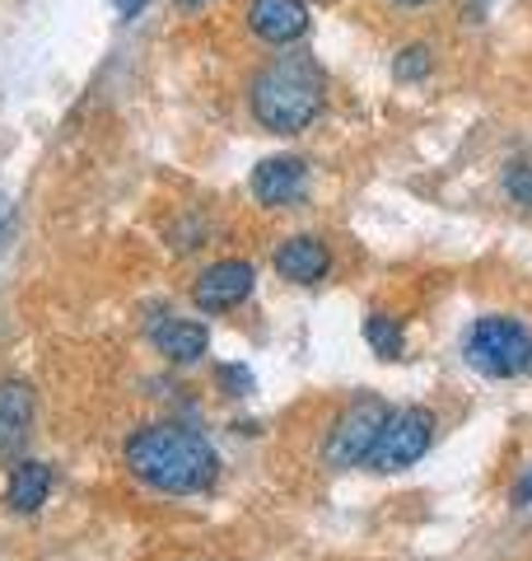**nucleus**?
Listing matches in <instances>:
<instances>
[{
	"instance_id": "obj_6",
	"label": "nucleus",
	"mask_w": 532,
	"mask_h": 561,
	"mask_svg": "<svg viewBox=\"0 0 532 561\" xmlns=\"http://www.w3.org/2000/svg\"><path fill=\"white\" fill-rule=\"evenodd\" d=\"M253 286H257L253 262L220 257V262H210L197 280H192V305H197L201 313H229V309H239L247 295H253Z\"/></svg>"
},
{
	"instance_id": "obj_3",
	"label": "nucleus",
	"mask_w": 532,
	"mask_h": 561,
	"mask_svg": "<svg viewBox=\"0 0 532 561\" xmlns=\"http://www.w3.org/2000/svg\"><path fill=\"white\" fill-rule=\"evenodd\" d=\"M463 356L472 370H482L490 379L532 375V332L519 319H509V313H486V319H476L467 328Z\"/></svg>"
},
{
	"instance_id": "obj_17",
	"label": "nucleus",
	"mask_w": 532,
	"mask_h": 561,
	"mask_svg": "<svg viewBox=\"0 0 532 561\" xmlns=\"http://www.w3.org/2000/svg\"><path fill=\"white\" fill-rule=\"evenodd\" d=\"M10 234H14V206H10L5 197H0V249L10 243Z\"/></svg>"
},
{
	"instance_id": "obj_5",
	"label": "nucleus",
	"mask_w": 532,
	"mask_h": 561,
	"mask_svg": "<svg viewBox=\"0 0 532 561\" xmlns=\"http://www.w3.org/2000/svg\"><path fill=\"white\" fill-rule=\"evenodd\" d=\"M435 445V412L430 408H402L388 416V426L379 435V445L374 454L365 459L369 472H402V468H412L420 463L425 454H430Z\"/></svg>"
},
{
	"instance_id": "obj_15",
	"label": "nucleus",
	"mask_w": 532,
	"mask_h": 561,
	"mask_svg": "<svg viewBox=\"0 0 532 561\" xmlns=\"http://www.w3.org/2000/svg\"><path fill=\"white\" fill-rule=\"evenodd\" d=\"M216 379H220V389L229 398H247V393H253V375H247V365H220Z\"/></svg>"
},
{
	"instance_id": "obj_1",
	"label": "nucleus",
	"mask_w": 532,
	"mask_h": 561,
	"mask_svg": "<svg viewBox=\"0 0 532 561\" xmlns=\"http://www.w3.org/2000/svg\"><path fill=\"white\" fill-rule=\"evenodd\" d=\"M127 468L164 496H197L220 478V454L210 449L201 431L159 421L127 440Z\"/></svg>"
},
{
	"instance_id": "obj_16",
	"label": "nucleus",
	"mask_w": 532,
	"mask_h": 561,
	"mask_svg": "<svg viewBox=\"0 0 532 561\" xmlns=\"http://www.w3.org/2000/svg\"><path fill=\"white\" fill-rule=\"evenodd\" d=\"M505 187H509V197L519 206H532V169L528 164H509L505 169Z\"/></svg>"
},
{
	"instance_id": "obj_14",
	"label": "nucleus",
	"mask_w": 532,
	"mask_h": 561,
	"mask_svg": "<svg viewBox=\"0 0 532 561\" xmlns=\"http://www.w3.org/2000/svg\"><path fill=\"white\" fill-rule=\"evenodd\" d=\"M435 70V51L425 47V43H412V47H402L397 51V61H393V76L402 80V84H420L425 76Z\"/></svg>"
},
{
	"instance_id": "obj_21",
	"label": "nucleus",
	"mask_w": 532,
	"mask_h": 561,
	"mask_svg": "<svg viewBox=\"0 0 532 561\" xmlns=\"http://www.w3.org/2000/svg\"><path fill=\"white\" fill-rule=\"evenodd\" d=\"M177 5H183V10H201L206 0H177Z\"/></svg>"
},
{
	"instance_id": "obj_10",
	"label": "nucleus",
	"mask_w": 532,
	"mask_h": 561,
	"mask_svg": "<svg viewBox=\"0 0 532 561\" xmlns=\"http://www.w3.org/2000/svg\"><path fill=\"white\" fill-rule=\"evenodd\" d=\"M150 342H154L159 356H169V360H177V365H192V360L206 356L210 332H206V323H197V319H164V323L150 332Z\"/></svg>"
},
{
	"instance_id": "obj_9",
	"label": "nucleus",
	"mask_w": 532,
	"mask_h": 561,
	"mask_svg": "<svg viewBox=\"0 0 532 561\" xmlns=\"http://www.w3.org/2000/svg\"><path fill=\"white\" fill-rule=\"evenodd\" d=\"M276 272L294 280V286H323V276L332 272V253L323 239L313 234H294L276 249Z\"/></svg>"
},
{
	"instance_id": "obj_20",
	"label": "nucleus",
	"mask_w": 532,
	"mask_h": 561,
	"mask_svg": "<svg viewBox=\"0 0 532 561\" xmlns=\"http://www.w3.org/2000/svg\"><path fill=\"white\" fill-rule=\"evenodd\" d=\"M393 5H402V10H420V5H430V0H393Z\"/></svg>"
},
{
	"instance_id": "obj_4",
	"label": "nucleus",
	"mask_w": 532,
	"mask_h": 561,
	"mask_svg": "<svg viewBox=\"0 0 532 561\" xmlns=\"http://www.w3.org/2000/svg\"><path fill=\"white\" fill-rule=\"evenodd\" d=\"M388 416H393V408H388L383 398L374 393H365V398H355L350 408L336 416V426L327 435V463L332 468H365V459L374 454L379 445V435L388 426Z\"/></svg>"
},
{
	"instance_id": "obj_2",
	"label": "nucleus",
	"mask_w": 532,
	"mask_h": 561,
	"mask_svg": "<svg viewBox=\"0 0 532 561\" xmlns=\"http://www.w3.org/2000/svg\"><path fill=\"white\" fill-rule=\"evenodd\" d=\"M247 103H253V117H257L262 131L299 136L323 117L327 76H323V66H317L313 51H290L286 47L280 57H271L253 76V84H247Z\"/></svg>"
},
{
	"instance_id": "obj_13",
	"label": "nucleus",
	"mask_w": 532,
	"mask_h": 561,
	"mask_svg": "<svg viewBox=\"0 0 532 561\" xmlns=\"http://www.w3.org/2000/svg\"><path fill=\"white\" fill-rule=\"evenodd\" d=\"M365 342L374 346V356H379V360H402V351H406L402 323H397V319H388V313H369V323H365Z\"/></svg>"
},
{
	"instance_id": "obj_12",
	"label": "nucleus",
	"mask_w": 532,
	"mask_h": 561,
	"mask_svg": "<svg viewBox=\"0 0 532 561\" xmlns=\"http://www.w3.org/2000/svg\"><path fill=\"white\" fill-rule=\"evenodd\" d=\"M51 496V468L38 463V459H24L14 463L10 482H5V505L14 515H38Z\"/></svg>"
},
{
	"instance_id": "obj_8",
	"label": "nucleus",
	"mask_w": 532,
	"mask_h": 561,
	"mask_svg": "<svg viewBox=\"0 0 532 561\" xmlns=\"http://www.w3.org/2000/svg\"><path fill=\"white\" fill-rule=\"evenodd\" d=\"M253 197L266 210H286L309 197V164L299 154H271L253 169Z\"/></svg>"
},
{
	"instance_id": "obj_19",
	"label": "nucleus",
	"mask_w": 532,
	"mask_h": 561,
	"mask_svg": "<svg viewBox=\"0 0 532 561\" xmlns=\"http://www.w3.org/2000/svg\"><path fill=\"white\" fill-rule=\"evenodd\" d=\"M513 501H519V505H532V472H528L519 486H513Z\"/></svg>"
},
{
	"instance_id": "obj_11",
	"label": "nucleus",
	"mask_w": 532,
	"mask_h": 561,
	"mask_svg": "<svg viewBox=\"0 0 532 561\" xmlns=\"http://www.w3.org/2000/svg\"><path fill=\"white\" fill-rule=\"evenodd\" d=\"M33 426V389L28 383H0V459H10L24 445Z\"/></svg>"
},
{
	"instance_id": "obj_18",
	"label": "nucleus",
	"mask_w": 532,
	"mask_h": 561,
	"mask_svg": "<svg viewBox=\"0 0 532 561\" xmlns=\"http://www.w3.org/2000/svg\"><path fill=\"white\" fill-rule=\"evenodd\" d=\"M113 5H117V14H122V20H136V14L146 10V0H113Z\"/></svg>"
},
{
	"instance_id": "obj_7",
	"label": "nucleus",
	"mask_w": 532,
	"mask_h": 561,
	"mask_svg": "<svg viewBox=\"0 0 532 561\" xmlns=\"http://www.w3.org/2000/svg\"><path fill=\"white\" fill-rule=\"evenodd\" d=\"M247 33L262 38L266 47H294L309 38V5L304 0H247L243 10Z\"/></svg>"
}]
</instances>
